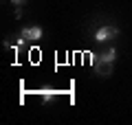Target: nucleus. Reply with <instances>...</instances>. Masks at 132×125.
<instances>
[{"mask_svg": "<svg viewBox=\"0 0 132 125\" xmlns=\"http://www.w3.org/2000/svg\"><path fill=\"white\" fill-rule=\"evenodd\" d=\"M117 35H119V29L114 24H104L95 33V42H108V40H114Z\"/></svg>", "mask_w": 132, "mask_h": 125, "instance_id": "f257e3e1", "label": "nucleus"}, {"mask_svg": "<svg viewBox=\"0 0 132 125\" xmlns=\"http://www.w3.org/2000/svg\"><path fill=\"white\" fill-rule=\"evenodd\" d=\"M93 68H95V73H97L99 77H110V75H112V70H114V61H106V59H101V57H99L97 64H95Z\"/></svg>", "mask_w": 132, "mask_h": 125, "instance_id": "f03ea898", "label": "nucleus"}, {"mask_svg": "<svg viewBox=\"0 0 132 125\" xmlns=\"http://www.w3.org/2000/svg\"><path fill=\"white\" fill-rule=\"evenodd\" d=\"M42 35H44L42 26H24L22 31H20V40H29V42H35V40H40Z\"/></svg>", "mask_w": 132, "mask_h": 125, "instance_id": "7ed1b4c3", "label": "nucleus"}, {"mask_svg": "<svg viewBox=\"0 0 132 125\" xmlns=\"http://www.w3.org/2000/svg\"><path fill=\"white\" fill-rule=\"evenodd\" d=\"M55 97H57V90H53V88H42V90H40V99H42V103H51Z\"/></svg>", "mask_w": 132, "mask_h": 125, "instance_id": "20e7f679", "label": "nucleus"}, {"mask_svg": "<svg viewBox=\"0 0 132 125\" xmlns=\"http://www.w3.org/2000/svg\"><path fill=\"white\" fill-rule=\"evenodd\" d=\"M99 57H101V59H106V61H114V59H117V48H114V46L106 48V51L101 53Z\"/></svg>", "mask_w": 132, "mask_h": 125, "instance_id": "39448f33", "label": "nucleus"}, {"mask_svg": "<svg viewBox=\"0 0 132 125\" xmlns=\"http://www.w3.org/2000/svg\"><path fill=\"white\" fill-rule=\"evenodd\" d=\"M24 2H27V0H11V5H13V7H22Z\"/></svg>", "mask_w": 132, "mask_h": 125, "instance_id": "423d86ee", "label": "nucleus"}]
</instances>
